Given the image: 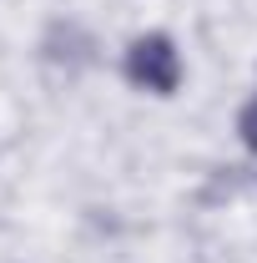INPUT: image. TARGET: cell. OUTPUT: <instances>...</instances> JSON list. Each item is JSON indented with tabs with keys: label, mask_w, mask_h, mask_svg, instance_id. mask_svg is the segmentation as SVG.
<instances>
[{
	"label": "cell",
	"mask_w": 257,
	"mask_h": 263,
	"mask_svg": "<svg viewBox=\"0 0 257 263\" xmlns=\"http://www.w3.org/2000/svg\"><path fill=\"white\" fill-rule=\"evenodd\" d=\"M237 132H242V142H247V147L257 152V97L242 106V117H237Z\"/></svg>",
	"instance_id": "cell-2"
},
{
	"label": "cell",
	"mask_w": 257,
	"mask_h": 263,
	"mask_svg": "<svg viewBox=\"0 0 257 263\" xmlns=\"http://www.w3.org/2000/svg\"><path fill=\"white\" fill-rule=\"evenodd\" d=\"M126 81L152 91V97H172L177 81H182V61H177V46L166 35H136L126 46Z\"/></svg>",
	"instance_id": "cell-1"
}]
</instances>
